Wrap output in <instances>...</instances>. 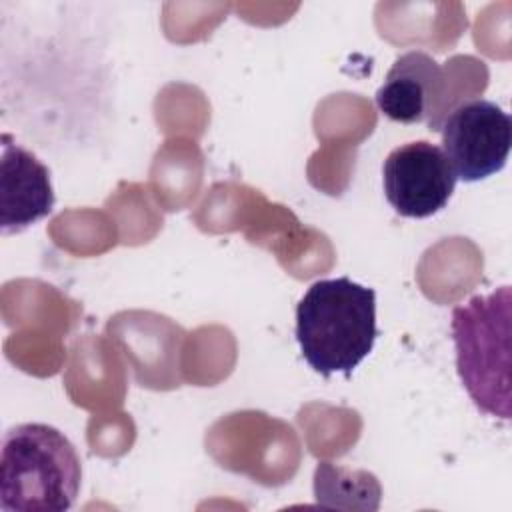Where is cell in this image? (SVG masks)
<instances>
[{"label":"cell","instance_id":"cell-6","mask_svg":"<svg viewBox=\"0 0 512 512\" xmlns=\"http://www.w3.org/2000/svg\"><path fill=\"white\" fill-rule=\"evenodd\" d=\"M444 88L446 78L440 64L426 52L410 50L394 60L384 84L376 92V106L394 122H428L430 130L440 132V98Z\"/></svg>","mask_w":512,"mask_h":512},{"label":"cell","instance_id":"cell-4","mask_svg":"<svg viewBox=\"0 0 512 512\" xmlns=\"http://www.w3.org/2000/svg\"><path fill=\"white\" fill-rule=\"evenodd\" d=\"M442 152L462 182H478L500 172L512 146V120L490 100L456 106L440 126Z\"/></svg>","mask_w":512,"mask_h":512},{"label":"cell","instance_id":"cell-1","mask_svg":"<svg viewBox=\"0 0 512 512\" xmlns=\"http://www.w3.org/2000/svg\"><path fill=\"white\" fill-rule=\"evenodd\" d=\"M376 330V294L350 278L314 282L296 306V340L310 368L346 378L370 354Z\"/></svg>","mask_w":512,"mask_h":512},{"label":"cell","instance_id":"cell-7","mask_svg":"<svg viewBox=\"0 0 512 512\" xmlns=\"http://www.w3.org/2000/svg\"><path fill=\"white\" fill-rule=\"evenodd\" d=\"M54 208L48 168L10 134L2 136L0 160V226L16 234L46 218Z\"/></svg>","mask_w":512,"mask_h":512},{"label":"cell","instance_id":"cell-3","mask_svg":"<svg viewBox=\"0 0 512 512\" xmlns=\"http://www.w3.org/2000/svg\"><path fill=\"white\" fill-rule=\"evenodd\" d=\"M512 290L500 286L452 310L456 370L478 410L510 420Z\"/></svg>","mask_w":512,"mask_h":512},{"label":"cell","instance_id":"cell-5","mask_svg":"<svg viewBox=\"0 0 512 512\" xmlns=\"http://www.w3.org/2000/svg\"><path fill=\"white\" fill-rule=\"evenodd\" d=\"M382 180L386 200L400 216L428 218L448 204L458 178L440 146L416 140L386 156Z\"/></svg>","mask_w":512,"mask_h":512},{"label":"cell","instance_id":"cell-2","mask_svg":"<svg viewBox=\"0 0 512 512\" xmlns=\"http://www.w3.org/2000/svg\"><path fill=\"white\" fill-rule=\"evenodd\" d=\"M82 480L74 444L54 426L18 424L2 438L0 510L64 512Z\"/></svg>","mask_w":512,"mask_h":512}]
</instances>
